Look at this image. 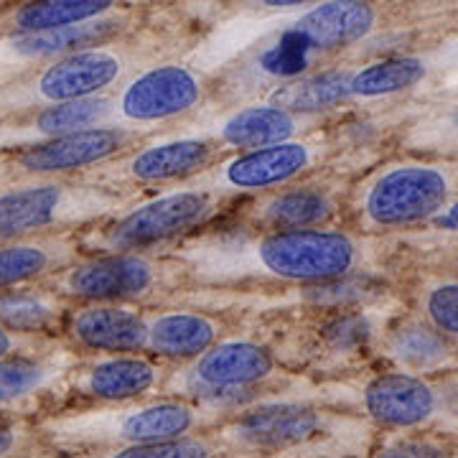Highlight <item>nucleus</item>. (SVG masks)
<instances>
[{
	"instance_id": "nucleus-26",
	"label": "nucleus",
	"mask_w": 458,
	"mask_h": 458,
	"mask_svg": "<svg viewBox=\"0 0 458 458\" xmlns=\"http://www.w3.org/2000/svg\"><path fill=\"white\" fill-rule=\"evenodd\" d=\"M318 56H321V51L316 49L311 38L298 26H291L288 31L280 33L276 41H270L258 54L250 72L255 77H260V82H270L276 87V84L291 82V80L311 74Z\"/></svg>"
},
{
	"instance_id": "nucleus-39",
	"label": "nucleus",
	"mask_w": 458,
	"mask_h": 458,
	"mask_svg": "<svg viewBox=\"0 0 458 458\" xmlns=\"http://www.w3.org/2000/svg\"><path fill=\"white\" fill-rule=\"evenodd\" d=\"M456 56H458V41H456Z\"/></svg>"
},
{
	"instance_id": "nucleus-37",
	"label": "nucleus",
	"mask_w": 458,
	"mask_h": 458,
	"mask_svg": "<svg viewBox=\"0 0 458 458\" xmlns=\"http://www.w3.org/2000/svg\"><path fill=\"white\" fill-rule=\"evenodd\" d=\"M433 219H438L443 227L451 229V232H458V197H454L445 207H443L441 212L436 214Z\"/></svg>"
},
{
	"instance_id": "nucleus-21",
	"label": "nucleus",
	"mask_w": 458,
	"mask_h": 458,
	"mask_svg": "<svg viewBox=\"0 0 458 458\" xmlns=\"http://www.w3.org/2000/svg\"><path fill=\"white\" fill-rule=\"evenodd\" d=\"M375 8L367 0H324L295 21V26L311 38L321 54L360 44L375 31Z\"/></svg>"
},
{
	"instance_id": "nucleus-16",
	"label": "nucleus",
	"mask_w": 458,
	"mask_h": 458,
	"mask_svg": "<svg viewBox=\"0 0 458 458\" xmlns=\"http://www.w3.org/2000/svg\"><path fill=\"white\" fill-rule=\"evenodd\" d=\"M324 430V415L306 405H265L250 410L234 426L227 428L229 441L252 451H288L318 438Z\"/></svg>"
},
{
	"instance_id": "nucleus-19",
	"label": "nucleus",
	"mask_w": 458,
	"mask_h": 458,
	"mask_svg": "<svg viewBox=\"0 0 458 458\" xmlns=\"http://www.w3.org/2000/svg\"><path fill=\"white\" fill-rule=\"evenodd\" d=\"M80 242L66 234H36L0 242V291L51 278L77 258Z\"/></svg>"
},
{
	"instance_id": "nucleus-18",
	"label": "nucleus",
	"mask_w": 458,
	"mask_h": 458,
	"mask_svg": "<svg viewBox=\"0 0 458 458\" xmlns=\"http://www.w3.org/2000/svg\"><path fill=\"white\" fill-rule=\"evenodd\" d=\"M367 415L387 428H418L438 410V394L426 379L415 375H382L364 387Z\"/></svg>"
},
{
	"instance_id": "nucleus-13",
	"label": "nucleus",
	"mask_w": 458,
	"mask_h": 458,
	"mask_svg": "<svg viewBox=\"0 0 458 458\" xmlns=\"http://www.w3.org/2000/svg\"><path fill=\"white\" fill-rule=\"evenodd\" d=\"M66 334L77 346L98 354L148 352V316L128 303L92 301L66 316Z\"/></svg>"
},
{
	"instance_id": "nucleus-23",
	"label": "nucleus",
	"mask_w": 458,
	"mask_h": 458,
	"mask_svg": "<svg viewBox=\"0 0 458 458\" xmlns=\"http://www.w3.org/2000/svg\"><path fill=\"white\" fill-rule=\"evenodd\" d=\"M99 125H114V95H92V98L69 99L51 107H41L16 120L18 143L44 140L64 132L87 131Z\"/></svg>"
},
{
	"instance_id": "nucleus-31",
	"label": "nucleus",
	"mask_w": 458,
	"mask_h": 458,
	"mask_svg": "<svg viewBox=\"0 0 458 458\" xmlns=\"http://www.w3.org/2000/svg\"><path fill=\"white\" fill-rule=\"evenodd\" d=\"M410 143L423 148H456L458 146V99L441 110L423 117L412 132Z\"/></svg>"
},
{
	"instance_id": "nucleus-1",
	"label": "nucleus",
	"mask_w": 458,
	"mask_h": 458,
	"mask_svg": "<svg viewBox=\"0 0 458 458\" xmlns=\"http://www.w3.org/2000/svg\"><path fill=\"white\" fill-rule=\"evenodd\" d=\"M171 260L207 285L255 280L331 283L352 276L364 260L361 242L342 229H227L181 242Z\"/></svg>"
},
{
	"instance_id": "nucleus-34",
	"label": "nucleus",
	"mask_w": 458,
	"mask_h": 458,
	"mask_svg": "<svg viewBox=\"0 0 458 458\" xmlns=\"http://www.w3.org/2000/svg\"><path fill=\"white\" fill-rule=\"evenodd\" d=\"M33 339L36 336L31 334H18V331L0 327V360L11 354H21V352H31Z\"/></svg>"
},
{
	"instance_id": "nucleus-30",
	"label": "nucleus",
	"mask_w": 458,
	"mask_h": 458,
	"mask_svg": "<svg viewBox=\"0 0 458 458\" xmlns=\"http://www.w3.org/2000/svg\"><path fill=\"white\" fill-rule=\"evenodd\" d=\"M390 357L412 372H430L448 360V346L438 334V328L433 331L420 324H410L393 334Z\"/></svg>"
},
{
	"instance_id": "nucleus-15",
	"label": "nucleus",
	"mask_w": 458,
	"mask_h": 458,
	"mask_svg": "<svg viewBox=\"0 0 458 458\" xmlns=\"http://www.w3.org/2000/svg\"><path fill=\"white\" fill-rule=\"evenodd\" d=\"M311 123L313 114L293 113L273 102H258V105L237 107L232 113L222 114L204 135L227 150H252V148L301 138Z\"/></svg>"
},
{
	"instance_id": "nucleus-9",
	"label": "nucleus",
	"mask_w": 458,
	"mask_h": 458,
	"mask_svg": "<svg viewBox=\"0 0 458 458\" xmlns=\"http://www.w3.org/2000/svg\"><path fill=\"white\" fill-rule=\"evenodd\" d=\"M51 280L56 293L84 303H131L158 288L161 267L143 252H102L98 258L74 260Z\"/></svg>"
},
{
	"instance_id": "nucleus-35",
	"label": "nucleus",
	"mask_w": 458,
	"mask_h": 458,
	"mask_svg": "<svg viewBox=\"0 0 458 458\" xmlns=\"http://www.w3.org/2000/svg\"><path fill=\"white\" fill-rule=\"evenodd\" d=\"M385 456H441V448H433L428 443H397L385 451Z\"/></svg>"
},
{
	"instance_id": "nucleus-12",
	"label": "nucleus",
	"mask_w": 458,
	"mask_h": 458,
	"mask_svg": "<svg viewBox=\"0 0 458 458\" xmlns=\"http://www.w3.org/2000/svg\"><path fill=\"white\" fill-rule=\"evenodd\" d=\"M117 31H120V23L114 18L102 16L87 23L66 26V29L8 33L0 38V87L38 66L49 64L69 51L105 44Z\"/></svg>"
},
{
	"instance_id": "nucleus-32",
	"label": "nucleus",
	"mask_w": 458,
	"mask_h": 458,
	"mask_svg": "<svg viewBox=\"0 0 458 458\" xmlns=\"http://www.w3.org/2000/svg\"><path fill=\"white\" fill-rule=\"evenodd\" d=\"M214 445L204 438L179 436V438H164V441L138 443L128 448H117L113 456L120 458H191L212 456Z\"/></svg>"
},
{
	"instance_id": "nucleus-10",
	"label": "nucleus",
	"mask_w": 458,
	"mask_h": 458,
	"mask_svg": "<svg viewBox=\"0 0 458 458\" xmlns=\"http://www.w3.org/2000/svg\"><path fill=\"white\" fill-rule=\"evenodd\" d=\"M204 80L191 66L164 64L138 72L114 95V125L146 128L197 110Z\"/></svg>"
},
{
	"instance_id": "nucleus-28",
	"label": "nucleus",
	"mask_w": 458,
	"mask_h": 458,
	"mask_svg": "<svg viewBox=\"0 0 458 458\" xmlns=\"http://www.w3.org/2000/svg\"><path fill=\"white\" fill-rule=\"evenodd\" d=\"M117 0H29L8 16V33L66 29L102 18Z\"/></svg>"
},
{
	"instance_id": "nucleus-36",
	"label": "nucleus",
	"mask_w": 458,
	"mask_h": 458,
	"mask_svg": "<svg viewBox=\"0 0 458 458\" xmlns=\"http://www.w3.org/2000/svg\"><path fill=\"white\" fill-rule=\"evenodd\" d=\"M23 441V433L16 426H8V423H0V456H8L21 448Z\"/></svg>"
},
{
	"instance_id": "nucleus-33",
	"label": "nucleus",
	"mask_w": 458,
	"mask_h": 458,
	"mask_svg": "<svg viewBox=\"0 0 458 458\" xmlns=\"http://www.w3.org/2000/svg\"><path fill=\"white\" fill-rule=\"evenodd\" d=\"M426 313L438 331L458 339V283L436 285L426 298Z\"/></svg>"
},
{
	"instance_id": "nucleus-3",
	"label": "nucleus",
	"mask_w": 458,
	"mask_h": 458,
	"mask_svg": "<svg viewBox=\"0 0 458 458\" xmlns=\"http://www.w3.org/2000/svg\"><path fill=\"white\" fill-rule=\"evenodd\" d=\"M125 207L113 186L36 179L0 191V242L102 222Z\"/></svg>"
},
{
	"instance_id": "nucleus-25",
	"label": "nucleus",
	"mask_w": 458,
	"mask_h": 458,
	"mask_svg": "<svg viewBox=\"0 0 458 458\" xmlns=\"http://www.w3.org/2000/svg\"><path fill=\"white\" fill-rule=\"evenodd\" d=\"M349 77L352 72H342V69L324 74H306L291 82L276 84L267 95V102L301 114H316L331 107H342L344 102L352 99Z\"/></svg>"
},
{
	"instance_id": "nucleus-24",
	"label": "nucleus",
	"mask_w": 458,
	"mask_h": 458,
	"mask_svg": "<svg viewBox=\"0 0 458 458\" xmlns=\"http://www.w3.org/2000/svg\"><path fill=\"white\" fill-rule=\"evenodd\" d=\"M222 324L204 313L168 311L148 318V352L168 360H197L216 344Z\"/></svg>"
},
{
	"instance_id": "nucleus-8",
	"label": "nucleus",
	"mask_w": 458,
	"mask_h": 458,
	"mask_svg": "<svg viewBox=\"0 0 458 458\" xmlns=\"http://www.w3.org/2000/svg\"><path fill=\"white\" fill-rule=\"evenodd\" d=\"M327 146L313 140H283L273 146L240 150L222 164H214L197 179L186 183L204 186L219 197H234V194H262L291 186L301 176L311 174L316 165L324 161Z\"/></svg>"
},
{
	"instance_id": "nucleus-22",
	"label": "nucleus",
	"mask_w": 458,
	"mask_h": 458,
	"mask_svg": "<svg viewBox=\"0 0 458 458\" xmlns=\"http://www.w3.org/2000/svg\"><path fill=\"white\" fill-rule=\"evenodd\" d=\"M72 357L64 352H21L0 360V412L49 393L59 379H66Z\"/></svg>"
},
{
	"instance_id": "nucleus-6",
	"label": "nucleus",
	"mask_w": 458,
	"mask_h": 458,
	"mask_svg": "<svg viewBox=\"0 0 458 458\" xmlns=\"http://www.w3.org/2000/svg\"><path fill=\"white\" fill-rule=\"evenodd\" d=\"M222 201L225 197L209 189L186 183V189L168 191L102 219V229L89 234L84 247L99 252H146L209 225Z\"/></svg>"
},
{
	"instance_id": "nucleus-5",
	"label": "nucleus",
	"mask_w": 458,
	"mask_h": 458,
	"mask_svg": "<svg viewBox=\"0 0 458 458\" xmlns=\"http://www.w3.org/2000/svg\"><path fill=\"white\" fill-rule=\"evenodd\" d=\"M128 59L110 41L69 51L0 87V120H13L69 99L105 95L128 74Z\"/></svg>"
},
{
	"instance_id": "nucleus-20",
	"label": "nucleus",
	"mask_w": 458,
	"mask_h": 458,
	"mask_svg": "<svg viewBox=\"0 0 458 458\" xmlns=\"http://www.w3.org/2000/svg\"><path fill=\"white\" fill-rule=\"evenodd\" d=\"M336 212V197L324 186H291L258 199L247 212V225L262 229L327 227Z\"/></svg>"
},
{
	"instance_id": "nucleus-2",
	"label": "nucleus",
	"mask_w": 458,
	"mask_h": 458,
	"mask_svg": "<svg viewBox=\"0 0 458 458\" xmlns=\"http://www.w3.org/2000/svg\"><path fill=\"white\" fill-rule=\"evenodd\" d=\"M201 426V410L179 400L161 403H102V408L80 410L41 423L44 436L62 448L110 451L138 443L189 436Z\"/></svg>"
},
{
	"instance_id": "nucleus-11",
	"label": "nucleus",
	"mask_w": 458,
	"mask_h": 458,
	"mask_svg": "<svg viewBox=\"0 0 458 458\" xmlns=\"http://www.w3.org/2000/svg\"><path fill=\"white\" fill-rule=\"evenodd\" d=\"M219 146L207 135H181L148 143L140 150L123 153V158L105 171L99 181L132 183V186H164L174 181H191L212 168Z\"/></svg>"
},
{
	"instance_id": "nucleus-29",
	"label": "nucleus",
	"mask_w": 458,
	"mask_h": 458,
	"mask_svg": "<svg viewBox=\"0 0 458 458\" xmlns=\"http://www.w3.org/2000/svg\"><path fill=\"white\" fill-rule=\"evenodd\" d=\"M64 316L59 293L54 291H21L5 288L0 291V327L18 334H41L59 324Z\"/></svg>"
},
{
	"instance_id": "nucleus-38",
	"label": "nucleus",
	"mask_w": 458,
	"mask_h": 458,
	"mask_svg": "<svg viewBox=\"0 0 458 458\" xmlns=\"http://www.w3.org/2000/svg\"><path fill=\"white\" fill-rule=\"evenodd\" d=\"M265 8H295V5H306V3H316V0H260Z\"/></svg>"
},
{
	"instance_id": "nucleus-7",
	"label": "nucleus",
	"mask_w": 458,
	"mask_h": 458,
	"mask_svg": "<svg viewBox=\"0 0 458 458\" xmlns=\"http://www.w3.org/2000/svg\"><path fill=\"white\" fill-rule=\"evenodd\" d=\"M138 131L125 125H99L44 140L16 143L3 156V168L23 179H59L92 165L110 164L138 143Z\"/></svg>"
},
{
	"instance_id": "nucleus-27",
	"label": "nucleus",
	"mask_w": 458,
	"mask_h": 458,
	"mask_svg": "<svg viewBox=\"0 0 458 458\" xmlns=\"http://www.w3.org/2000/svg\"><path fill=\"white\" fill-rule=\"evenodd\" d=\"M430 72L426 59L420 56H394L372 64L360 66L349 77L352 99H382L408 92L423 82Z\"/></svg>"
},
{
	"instance_id": "nucleus-17",
	"label": "nucleus",
	"mask_w": 458,
	"mask_h": 458,
	"mask_svg": "<svg viewBox=\"0 0 458 458\" xmlns=\"http://www.w3.org/2000/svg\"><path fill=\"white\" fill-rule=\"evenodd\" d=\"M276 372L273 354L252 342H222L209 346L191 364V379L209 393H232L260 385Z\"/></svg>"
},
{
	"instance_id": "nucleus-14",
	"label": "nucleus",
	"mask_w": 458,
	"mask_h": 458,
	"mask_svg": "<svg viewBox=\"0 0 458 458\" xmlns=\"http://www.w3.org/2000/svg\"><path fill=\"white\" fill-rule=\"evenodd\" d=\"M161 364L138 354H110L105 360L89 361L69 369V385L74 393L98 403H128L140 400L161 385Z\"/></svg>"
},
{
	"instance_id": "nucleus-4",
	"label": "nucleus",
	"mask_w": 458,
	"mask_h": 458,
	"mask_svg": "<svg viewBox=\"0 0 458 458\" xmlns=\"http://www.w3.org/2000/svg\"><path fill=\"white\" fill-rule=\"evenodd\" d=\"M458 165L405 164L385 165L361 181L352 207L364 229H400L428 222L456 197Z\"/></svg>"
}]
</instances>
